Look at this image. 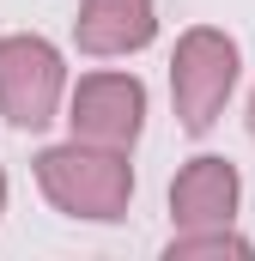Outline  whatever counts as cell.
<instances>
[{"mask_svg":"<svg viewBox=\"0 0 255 261\" xmlns=\"http://www.w3.org/2000/svg\"><path fill=\"white\" fill-rule=\"evenodd\" d=\"M37 182L43 195L55 200L73 219H116L134 195V170L116 146H91V140H73L37 158Z\"/></svg>","mask_w":255,"mask_h":261,"instance_id":"obj_1","label":"cell"},{"mask_svg":"<svg viewBox=\"0 0 255 261\" xmlns=\"http://www.w3.org/2000/svg\"><path fill=\"white\" fill-rule=\"evenodd\" d=\"M231 79H237V43L225 31H189L176 43V67H170V91H176V116L189 134H207L219 122L225 97H231Z\"/></svg>","mask_w":255,"mask_h":261,"instance_id":"obj_2","label":"cell"},{"mask_svg":"<svg viewBox=\"0 0 255 261\" xmlns=\"http://www.w3.org/2000/svg\"><path fill=\"white\" fill-rule=\"evenodd\" d=\"M61 103V55L43 37H0V110L12 128H49Z\"/></svg>","mask_w":255,"mask_h":261,"instance_id":"obj_3","label":"cell"},{"mask_svg":"<svg viewBox=\"0 0 255 261\" xmlns=\"http://www.w3.org/2000/svg\"><path fill=\"white\" fill-rule=\"evenodd\" d=\"M140 116H146V91L128 73H85L73 91V140L128 152L140 134Z\"/></svg>","mask_w":255,"mask_h":261,"instance_id":"obj_4","label":"cell"},{"mask_svg":"<svg viewBox=\"0 0 255 261\" xmlns=\"http://www.w3.org/2000/svg\"><path fill=\"white\" fill-rule=\"evenodd\" d=\"M158 31L152 18V0H85L79 6V49L85 55H128V49H146Z\"/></svg>","mask_w":255,"mask_h":261,"instance_id":"obj_5","label":"cell"},{"mask_svg":"<svg viewBox=\"0 0 255 261\" xmlns=\"http://www.w3.org/2000/svg\"><path fill=\"white\" fill-rule=\"evenodd\" d=\"M170 206L183 225H225L237 206V170L225 158H194L170 189Z\"/></svg>","mask_w":255,"mask_h":261,"instance_id":"obj_6","label":"cell"},{"mask_svg":"<svg viewBox=\"0 0 255 261\" xmlns=\"http://www.w3.org/2000/svg\"><path fill=\"white\" fill-rule=\"evenodd\" d=\"M219 249L249 255V243H243V237H225V225H219L213 237H176V243H170V261H176V255H219Z\"/></svg>","mask_w":255,"mask_h":261,"instance_id":"obj_7","label":"cell"},{"mask_svg":"<svg viewBox=\"0 0 255 261\" xmlns=\"http://www.w3.org/2000/svg\"><path fill=\"white\" fill-rule=\"evenodd\" d=\"M249 134H255V97H249Z\"/></svg>","mask_w":255,"mask_h":261,"instance_id":"obj_8","label":"cell"},{"mask_svg":"<svg viewBox=\"0 0 255 261\" xmlns=\"http://www.w3.org/2000/svg\"><path fill=\"white\" fill-rule=\"evenodd\" d=\"M0 206H6V176H0Z\"/></svg>","mask_w":255,"mask_h":261,"instance_id":"obj_9","label":"cell"}]
</instances>
